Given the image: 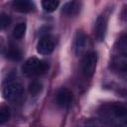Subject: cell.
Returning a JSON list of instances; mask_svg holds the SVG:
<instances>
[{
	"mask_svg": "<svg viewBox=\"0 0 127 127\" xmlns=\"http://www.w3.org/2000/svg\"><path fill=\"white\" fill-rule=\"evenodd\" d=\"M100 114L103 119L105 120H125L127 115V108L124 104L121 103H108L101 106Z\"/></svg>",
	"mask_w": 127,
	"mask_h": 127,
	"instance_id": "1",
	"label": "cell"
},
{
	"mask_svg": "<svg viewBox=\"0 0 127 127\" xmlns=\"http://www.w3.org/2000/svg\"><path fill=\"white\" fill-rule=\"evenodd\" d=\"M117 47L115 48L116 51V55L113 57L112 60V67L115 70L121 71L123 73L126 72V49H127V44H126V36L122 35L117 43H116Z\"/></svg>",
	"mask_w": 127,
	"mask_h": 127,
	"instance_id": "2",
	"label": "cell"
},
{
	"mask_svg": "<svg viewBox=\"0 0 127 127\" xmlns=\"http://www.w3.org/2000/svg\"><path fill=\"white\" fill-rule=\"evenodd\" d=\"M22 69L23 73L27 76H38L47 71L48 64L37 58H30L25 62Z\"/></svg>",
	"mask_w": 127,
	"mask_h": 127,
	"instance_id": "3",
	"label": "cell"
},
{
	"mask_svg": "<svg viewBox=\"0 0 127 127\" xmlns=\"http://www.w3.org/2000/svg\"><path fill=\"white\" fill-rule=\"evenodd\" d=\"M3 96L6 100L16 102L23 98L24 96V87L22 83L17 80L8 81L3 87Z\"/></svg>",
	"mask_w": 127,
	"mask_h": 127,
	"instance_id": "4",
	"label": "cell"
},
{
	"mask_svg": "<svg viewBox=\"0 0 127 127\" xmlns=\"http://www.w3.org/2000/svg\"><path fill=\"white\" fill-rule=\"evenodd\" d=\"M96 64H97V55L95 53H89L85 55L81 61V65H80V71L82 76H84L85 78L91 77L95 72Z\"/></svg>",
	"mask_w": 127,
	"mask_h": 127,
	"instance_id": "5",
	"label": "cell"
},
{
	"mask_svg": "<svg viewBox=\"0 0 127 127\" xmlns=\"http://www.w3.org/2000/svg\"><path fill=\"white\" fill-rule=\"evenodd\" d=\"M56 43L53 37L46 35L42 37L37 44V52L41 55H50L55 49Z\"/></svg>",
	"mask_w": 127,
	"mask_h": 127,
	"instance_id": "6",
	"label": "cell"
},
{
	"mask_svg": "<svg viewBox=\"0 0 127 127\" xmlns=\"http://www.w3.org/2000/svg\"><path fill=\"white\" fill-rule=\"evenodd\" d=\"M56 102L57 105L61 108L68 107L72 102V93L68 88L62 87L57 91L56 94Z\"/></svg>",
	"mask_w": 127,
	"mask_h": 127,
	"instance_id": "7",
	"label": "cell"
},
{
	"mask_svg": "<svg viewBox=\"0 0 127 127\" xmlns=\"http://www.w3.org/2000/svg\"><path fill=\"white\" fill-rule=\"evenodd\" d=\"M107 24L108 19L105 15H100L96 19L94 25V36L98 42H102L104 40L107 31Z\"/></svg>",
	"mask_w": 127,
	"mask_h": 127,
	"instance_id": "8",
	"label": "cell"
},
{
	"mask_svg": "<svg viewBox=\"0 0 127 127\" xmlns=\"http://www.w3.org/2000/svg\"><path fill=\"white\" fill-rule=\"evenodd\" d=\"M87 48V38L84 33L82 32H77L76 36L74 38V43H73V50L76 56H81Z\"/></svg>",
	"mask_w": 127,
	"mask_h": 127,
	"instance_id": "9",
	"label": "cell"
},
{
	"mask_svg": "<svg viewBox=\"0 0 127 127\" xmlns=\"http://www.w3.org/2000/svg\"><path fill=\"white\" fill-rule=\"evenodd\" d=\"M12 7L15 11L20 13H29L33 10L34 5L31 0H13Z\"/></svg>",
	"mask_w": 127,
	"mask_h": 127,
	"instance_id": "10",
	"label": "cell"
},
{
	"mask_svg": "<svg viewBox=\"0 0 127 127\" xmlns=\"http://www.w3.org/2000/svg\"><path fill=\"white\" fill-rule=\"evenodd\" d=\"M60 5L59 0H42V7L46 12H54Z\"/></svg>",
	"mask_w": 127,
	"mask_h": 127,
	"instance_id": "11",
	"label": "cell"
},
{
	"mask_svg": "<svg viewBox=\"0 0 127 127\" xmlns=\"http://www.w3.org/2000/svg\"><path fill=\"white\" fill-rule=\"evenodd\" d=\"M26 29H27V26L25 23H19L17 24L14 29H13V32H12V35L14 37V39L16 40H20L24 37L25 33H26Z\"/></svg>",
	"mask_w": 127,
	"mask_h": 127,
	"instance_id": "12",
	"label": "cell"
},
{
	"mask_svg": "<svg viewBox=\"0 0 127 127\" xmlns=\"http://www.w3.org/2000/svg\"><path fill=\"white\" fill-rule=\"evenodd\" d=\"M42 87L43 85L39 80H33L29 84V93L32 96H36L42 91Z\"/></svg>",
	"mask_w": 127,
	"mask_h": 127,
	"instance_id": "13",
	"label": "cell"
},
{
	"mask_svg": "<svg viewBox=\"0 0 127 127\" xmlns=\"http://www.w3.org/2000/svg\"><path fill=\"white\" fill-rule=\"evenodd\" d=\"M11 117V111L10 108L6 105L0 107V124H3L7 122Z\"/></svg>",
	"mask_w": 127,
	"mask_h": 127,
	"instance_id": "14",
	"label": "cell"
},
{
	"mask_svg": "<svg viewBox=\"0 0 127 127\" xmlns=\"http://www.w3.org/2000/svg\"><path fill=\"white\" fill-rule=\"evenodd\" d=\"M7 57L10 60H13V61H19L22 58V53L18 48L13 47V48L9 49V51L7 53Z\"/></svg>",
	"mask_w": 127,
	"mask_h": 127,
	"instance_id": "15",
	"label": "cell"
},
{
	"mask_svg": "<svg viewBox=\"0 0 127 127\" xmlns=\"http://www.w3.org/2000/svg\"><path fill=\"white\" fill-rule=\"evenodd\" d=\"M78 8L76 6V4L74 2H68L64 5V9H63V12L64 14H67V15H73L77 12Z\"/></svg>",
	"mask_w": 127,
	"mask_h": 127,
	"instance_id": "16",
	"label": "cell"
},
{
	"mask_svg": "<svg viewBox=\"0 0 127 127\" xmlns=\"http://www.w3.org/2000/svg\"><path fill=\"white\" fill-rule=\"evenodd\" d=\"M11 17L6 13H0V30L6 29L11 24Z\"/></svg>",
	"mask_w": 127,
	"mask_h": 127,
	"instance_id": "17",
	"label": "cell"
}]
</instances>
